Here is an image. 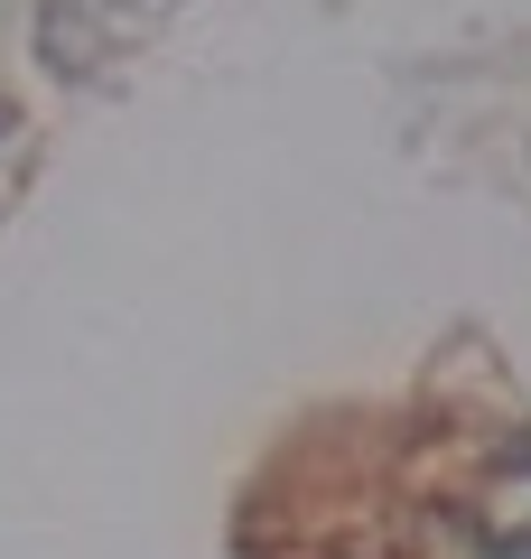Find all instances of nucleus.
I'll return each mask as SVG.
<instances>
[{"instance_id": "obj_1", "label": "nucleus", "mask_w": 531, "mask_h": 559, "mask_svg": "<svg viewBox=\"0 0 531 559\" xmlns=\"http://www.w3.org/2000/svg\"><path fill=\"white\" fill-rule=\"evenodd\" d=\"M494 559H531V532H512V540H504V550H494Z\"/></svg>"}]
</instances>
